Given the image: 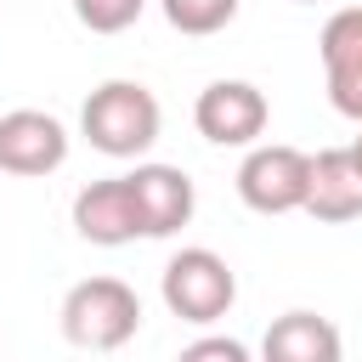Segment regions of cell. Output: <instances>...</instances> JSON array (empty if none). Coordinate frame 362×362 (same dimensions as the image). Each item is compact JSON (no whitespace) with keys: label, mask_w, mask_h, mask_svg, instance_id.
I'll list each match as a JSON object with an SVG mask.
<instances>
[{"label":"cell","mask_w":362,"mask_h":362,"mask_svg":"<svg viewBox=\"0 0 362 362\" xmlns=\"http://www.w3.org/2000/svg\"><path fill=\"white\" fill-rule=\"evenodd\" d=\"M79 130L107 158H141L158 141V130H164V107H158V96L141 79H107V85H96L85 96Z\"/></svg>","instance_id":"6da1fadb"},{"label":"cell","mask_w":362,"mask_h":362,"mask_svg":"<svg viewBox=\"0 0 362 362\" xmlns=\"http://www.w3.org/2000/svg\"><path fill=\"white\" fill-rule=\"evenodd\" d=\"M141 328V300L124 277H85L62 294V339L79 351H119Z\"/></svg>","instance_id":"7a4b0ae2"},{"label":"cell","mask_w":362,"mask_h":362,"mask_svg":"<svg viewBox=\"0 0 362 362\" xmlns=\"http://www.w3.org/2000/svg\"><path fill=\"white\" fill-rule=\"evenodd\" d=\"M164 305L181 317V322H198V328H209V322H221L226 311H232V300H238V277H232V266L215 255V249H204V243H192V249H175L170 255V266H164Z\"/></svg>","instance_id":"3957f363"},{"label":"cell","mask_w":362,"mask_h":362,"mask_svg":"<svg viewBox=\"0 0 362 362\" xmlns=\"http://www.w3.org/2000/svg\"><path fill=\"white\" fill-rule=\"evenodd\" d=\"M305 181H311V153L283 147V141H260L238 164V198L255 215H288V209H300L305 204Z\"/></svg>","instance_id":"277c9868"},{"label":"cell","mask_w":362,"mask_h":362,"mask_svg":"<svg viewBox=\"0 0 362 362\" xmlns=\"http://www.w3.org/2000/svg\"><path fill=\"white\" fill-rule=\"evenodd\" d=\"M266 119H272V102L249 79H209L192 102V124L215 147H255Z\"/></svg>","instance_id":"5b68a950"},{"label":"cell","mask_w":362,"mask_h":362,"mask_svg":"<svg viewBox=\"0 0 362 362\" xmlns=\"http://www.w3.org/2000/svg\"><path fill=\"white\" fill-rule=\"evenodd\" d=\"M317 57H322L328 102L362 130V6H345V11H334V17L322 23Z\"/></svg>","instance_id":"8992f818"},{"label":"cell","mask_w":362,"mask_h":362,"mask_svg":"<svg viewBox=\"0 0 362 362\" xmlns=\"http://www.w3.org/2000/svg\"><path fill=\"white\" fill-rule=\"evenodd\" d=\"M68 158V130L62 119L40 107H11L0 113V170L6 175H51Z\"/></svg>","instance_id":"52a82bcc"},{"label":"cell","mask_w":362,"mask_h":362,"mask_svg":"<svg viewBox=\"0 0 362 362\" xmlns=\"http://www.w3.org/2000/svg\"><path fill=\"white\" fill-rule=\"evenodd\" d=\"M130 198H136V221H141V238H170L192 221L198 209V192H192V175L175 170V164H136L130 175Z\"/></svg>","instance_id":"ba28073f"},{"label":"cell","mask_w":362,"mask_h":362,"mask_svg":"<svg viewBox=\"0 0 362 362\" xmlns=\"http://www.w3.org/2000/svg\"><path fill=\"white\" fill-rule=\"evenodd\" d=\"M74 232H79L85 243H96V249L136 243V238H141V221H136L130 181H124V175H107V181L79 187V198H74Z\"/></svg>","instance_id":"9c48e42d"},{"label":"cell","mask_w":362,"mask_h":362,"mask_svg":"<svg viewBox=\"0 0 362 362\" xmlns=\"http://www.w3.org/2000/svg\"><path fill=\"white\" fill-rule=\"evenodd\" d=\"M300 209L311 221H328V226H345V221L362 215V175H356L351 147L311 153V181H305V204Z\"/></svg>","instance_id":"30bf717a"},{"label":"cell","mask_w":362,"mask_h":362,"mask_svg":"<svg viewBox=\"0 0 362 362\" xmlns=\"http://www.w3.org/2000/svg\"><path fill=\"white\" fill-rule=\"evenodd\" d=\"M339 356H345V339L317 311H283L260 334V362H339Z\"/></svg>","instance_id":"8fae6325"},{"label":"cell","mask_w":362,"mask_h":362,"mask_svg":"<svg viewBox=\"0 0 362 362\" xmlns=\"http://www.w3.org/2000/svg\"><path fill=\"white\" fill-rule=\"evenodd\" d=\"M158 6H164V23L192 40H209L238 17V0H158Z\"/></svg>","instance_id":"7c38bea8"},{"label":"cell","mask_w":362,"mask_h":362,"mask_svg":"<svg viewBox=\"0 0 362 362\" xmlns=\"http://www.w3.org/2000/svg\"><path fill=\"white\" fill-rule=\"evenodd\" d=\"M141 11H147V0H74V17L90 34H124Z\"/></svg>","instance_id":"4fadbf2b"},{"label":"cell","mask_w":362,"mask_h":362,"mask_svg":"<svg viewBox=\"0 0 362 362\" xmlns=\"http://www.w3.org/2000/svg\"><path fill=\"white\" fill-rule=\"evenodd\" d=\"M175 362H255V356H249V345L232 339V334H204V339H192Z\"/></svg>","instance_id":"5bb4252c"},{"label":"cell","mask_w":362,"mask_h":362,"mask_svg":"<svg viewBox=\"0 0 362 362\" xmlns=\"http://www.w3.org/2000/svg\"><path fill=\"white\" fill-rule=\"evenodd\" d=\"M351 158H356V175H362V136L351 141Z\"/></svg>","instance_id":"9a60e30c"},{"label":"cell","mask_w":362,"mask_h":362,"mask_svg":"<svg viewBox=\"0 0 362 362\" xmlns=\"http://www.w3.org/2000/svg\"><path fill=\"white\" fill-rule=\"evenodd\" d=\"M300 6H311V0H300Z\"/></svg>","instance_id":"2e32d148"}]
</instances>
